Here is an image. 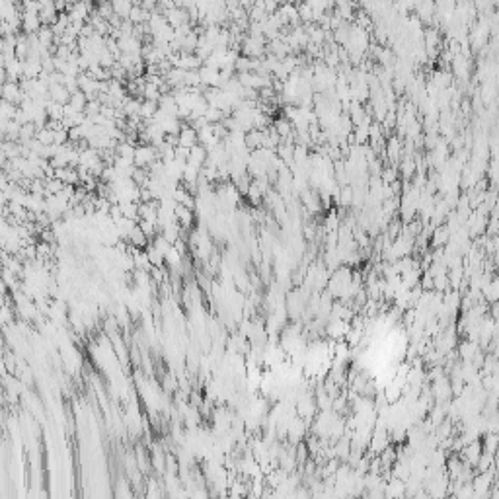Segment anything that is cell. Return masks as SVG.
I'll return each mask as SVG.
<instances>
[{
  "mask_svg": "<svg viewBox=\"0 0 499 499\" xmlns=\"http://www.w3.org/2000/svg\"><path fill=\"white\" fill-rule=\"evenodd\" d=\"M450 240V236H449V230H447V226H439L435 230V236H433V242L439 244V246H443L445 242H449Z\"/></svg>",
  "mask_w": 499,
  "mask_h": 499,
  "instance_id": "1",
  "label": "cell"
},
{
  "mask_svg": "<svg viewBox=\"0 0 499 499\" xmlns=\"http://www.w3.org/2000/svg\"><path fill=\"white\" fill-rule=\"evenodd\" d=\"M460 353H462L464 359H472L474 353H476V343H472V342L462 343V345H460Z\"/></svg>",
  "mask_w": 499,
  "mask_h": 499,
  "instance_id": "2",
  "label": "cell"
}]
</instances>
